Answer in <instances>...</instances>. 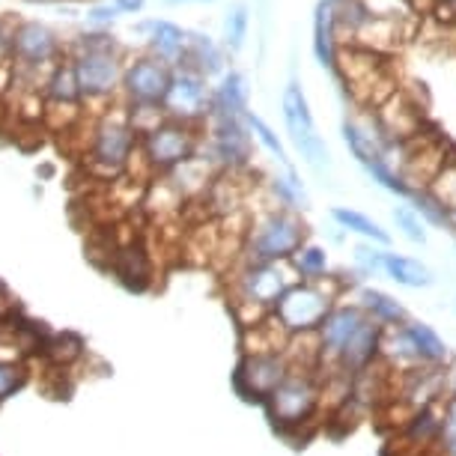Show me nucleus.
<instances>
[{
	"mask_svg": "<svg viewBox=\"0 0 456 456\" xmlns=\"http://www.w3.org/2000/svg\"><path fill=\"white\" fill-rule=\"evenodd\" d=\"M298 283V274L289 263H242L230 278V301L242 329L263 322L274 314L278 301L287 296L289 287Z\"/></svg>",
	"mask_w": 456,
	"mask_h": 456,
	"instance_id": "obj_1",
	"label": "nucleus"
},
{
	"mask_svg": "<svg viewBox=\"0 0 456 456\" xmlns=\"http://www.w3.org/2000/svg\"><path fill=\"white\" fill-rule=\"evenodd\" d=\"M325 406V379L320 370L292 367L287 379L274 388V394L263 403L272 427L281 436H301L316 420Z\"/></svg>",
	"mask_w": 456,
	"mask_h": 456,
	"instance_id": "obj_2",
	"label": "nucleus"
},
{
	"mask_svg": "<svg viewBox=\"0 0 456 456\" xmlns=\"http://www.w3.org/2000/svg\"><path fill=\"white\" fill-rule=\"evenodd\" d=\"M355 287V281H343L340 274H331L325 281H298L296 287L278 301L274 307V320L281 322V329L289 338H301V334H316L322 320L343 296H349V289Z\"/></svg>",
	"mask_w": 456,
	"mask_h": 456,
	"instance_id": "obj_3",
	"label": "nucleus"
},
{
	"mask_svg": "<svg viewBox=\"0 0 456 456\" xmlns=\"http://www.w3.org/2000/svg\"><path fill=\"white\" fill-rule=\"evenodd\" d=\"M307 242V224L298 212L269 206L248 224L242 236V263H289Z\"/></svg>",
	"mask_w": 456,
	"mask_h": 456,
	"instance_id": "obj_4",
	"label": "nucleus"
},
{
	"mask_svg": "<svg viewBox=\"0 0 456 456\" xmlns=\"http://www.w3.org/2000/svg\"><path fill=\"white\" fill-rule=\"evenodd\" d=\"M75 75H78V87L84 105L93 102H110L117 90H123L126 63L110 37H84L78 42V54L72 57Z\"/></svg>",
	"mask_w": 456,
	"mask_h": 456,
	"instance_id": "obj_5",
	"label": "nucleus"
},
{
	"mask_svg": "<svg viewBox=\"0 0 456 456\" xmlns=\"http://www.w3.org/2000/svg\"><path fill=\"white\" fill-rule=\"evenodd\" d=\"M137 150V134L132 128L128 108L117 105L102 110V117L90 128V161L105 176H117L132 165Z\"/></svg>",
	"mask_w": 456,
	"mask_h": 456,
	"instance_id": "obj_6",
	"label": "nucleus"
},
{
	"mask_svg": "<svg viewBox=\"0 0 456 456\" xmlns=\"http://www.w3.org/2000/svg\"><path fill=\"white\" fill-rule=\"evenodd\" d=\"M200 150V126L165 119L156 132L141 137V159L150 167V174L167 176L170 170L191 161Z\"/></svg>",
	"mask_w": 456,
	"mask_h": 456,
	"instance_id": "obj_7",
	"label": "nucleus"
},
{
	"mask_svg": "<svg viewBox=\"0 0 456 456\" xmlns=\"http://www.w3.org/2000/svg\"><path fill=\"white\" fill-rule=\"evenodd\" d=\"M281 110H283V123H287V132L296 143V150L301 152L305 165L322 174V170L331 167V156H329V146L316 132V123H314V114H311V105H307V96L301 90L298 81H289L283 87V96H281Z\"/></svg>",
	"mask_w": 456,
	"mask_h": 456,
	"instance_id": "obj_8",
	"label": "nucleus"
},
{
	"mask_svg": "<svg viewBox=\"0 0 456 456\" xmlns=\"http://www.w3.org/2000/svg\"><path fill=\"white\" fill-rule=\"evenodd\" d=\"M338 69L343 75V84H346L349 93L361 102V105H370V108L382 105L385 96L379 93V87L385 93H397L394 90L388 69H385L382 54L346 45V48H340V54H338Z\"/></svg>",
	"mask_w": 456,
	"mask_h": 456,
	"instance_id": "obj_9",
	"label": "nucleus"
},
{
	"mask_svg": "<svg viewBox=\"0 0 456 456\" xmlns=\"http://www.w3.org/2000/svg\"><path fill=\"white\" fill-rule=\"evenodd\" d=\"M292 370L287 349H269V352H242L233 373V388L239 397L248 403H263L272 397L274 388L287 379Z\"/></svg>",
	"mask_w": 456,
	"mask_h": 456,
	"instance_id": "obj_10",
	"label": "nucleus"
},
{
	"mask_svg": "<svg viewBox=\"0 0 456 456\" xmlns=\"http://www.w3.org/2000/svg\"><path fill=\"white\" fill-rule=\"evenodd\" d=\"M206 159L218 170H248L254 150L245 117H209Z\"/></svg>",
	"mask_w": 456,
	"mask_h": 456,
	"instance_id": "obj_11",
	"label": "nucleus"
},
{
	"mask_svg": "<svg viewBox=\"0 0 456 456\" xmlns=\"http://www.w3.org/2000/svg\"><path fill=\"white\" fill-rule=\"evenodd\" d=\"M364 322H367V314L361 311L349 296H343L338 305L331 307L329 316H325L320 325V331H316V340H320V373H334L343 349L349 346V340L361 331Z\"/></svg>",
	"mask_w": 456,
	"mask_h": 456,
	"instance_id": "obj_12",
	"label": "nucleus"
},
{
	"mask_svg": "<svg viewBox=\"0 0 456 456\" xmlns=\"http://www.w3.org/2000/svg\"><path fill=\"white\" fill-rule=\"evenodd\" d=\"M170 81H174V69L161 63L152 54L137 57L132 63H126L123 75V96L128 105H146V108H161L167 99Z\"/></svg>",
	"mask_w": 456,
	"mask_h": 456,
	"instance_id": "obj_13",
	"label": "nucleus"
},
{
	"mask_svg": "<svg viewBox=\"0 0 456 456\" xmlns=\"http://www.w3.org/2000/svg\"><path fill=\"white\" fill-rule=\"evenodd\" d=\"M60 60V39L57 33L39 21H21L12 30V63L21 72H39V69H54Z\"/></svg>",
	"mask_w": 456,
	"mask_h": 456,
	"instance_id": "obj_14",
	"label": "nucleus"
},
{
	"mask_svg": "<svg viewBox=\"0 0 456 456\" xmlns=\"http://www.w3.org/2000/svg\"><path fill=\"white\" fill-rule=\"evenodd\" d=\"M209 102H212V90L206 87L203 75L191 72V69H176L167 99L161 108H165L167 119L200 126V119L209 117Z\"/></svg>",
	"mask_w": 456,
	"mask_h": 456,
	"instance_id": "obj_15",
	"label": "nucleus"
},
{
	"mask_svg": "<svg viewBox=\"0 0 456 456\" xmlns=\"http://www.w3.org/2000/svg\"><path fill=\"white\" fill-rule=\"evenodd\" d=\"M343 143L352 152V159L358 161L361 167H370L376 161H385V152H388V137L382 134V128L376 126V119H358V117H346L340 126Z\"/></svg>",
	"mask_w": 456,
	"mask_h": 456,
	"instance_id": "obj_16",
	"label": "nucleus"
},
{
	"mask_svg": "<svg viewBox=\"0 0 456 456\" xmlns=\"http://www.w3.org/2000/svg\"><path fill=\"white\" fill-rule=\"evenodd\" d=\"M382 331H385L382 325L367 316V322L361 325V331L349 340V346L343 349L334 373L355 379L361 373H367V370H373L379 364V349H382ZM322 376H329V373H322Z\"/></svg>",
	"mask_w": 456,
	"mask_h": 456,
	"instance_id": "obj_17",
	"label": "nucleus"
},
{
	"mask_svg": "<svg viewBox=\"0 0 456 456\" xmlns=\"http://www.w3.org/2000/svg\"><path fill=\"white\" fill-rule=\"evenodd\" d=\"M349 298L355 301L370 320L382 325V329H400V325H406L411 320L406 305L397 296H391V292L379 287H370V283H355L349 289Z\"/></svg>",
	"mask_w": 456,
	"mask_h": 456,
	"instance_id": "obj_18",
	"label": "nucleus"
},
{
	"mask_svg": "<svg viewBox=\"0 0 456 456\" xmlns=\"http://www.w3.org/2000/svg\"><path fill=\"white\" fill-rule=\"evenodd\" d=\"M373 119L388 141H411V137H418V128H420V110L411 105L406 96H400V93L385 99L382 105L376 108Z\"/></svg>",
	"mask_w": 456,
	"mask_h": 456,
	"instance_id": "obj_19",
	"label": "nucleus"
},
{
	"mask_svg": "<svg viewBox=\"0 0 456 456\" xmlns=\"http://www.w3.org/2000/svg\"><path fill=\"white\" fill-rule=\"evenodd\" d=\"M406 37H409V28H403V24L370 19V15H364V19L358 21V28L349 33L346 45L373 51V54H388V51L400 48Z\"/></svg>",
	"mask_w": 456,
	"mask_h": 456,
	"instance_id": "obj_20",
	"label": "nucleus"
},
{
	"mask_svg": "<svg viewBox=\"0 0 456 456\" xmlns=\"http://www.w3.org/2000/svg\"><path fill=\"white\" fill-rule=\"evenodd\" d=\"M379 364L388 370L391 376H406L411 370L424 367L418 358V349L411 343L406 325L400 329H385L382 331V349H379Z\"/></svg>",
	"mask_w": 456,
	"mask_h": 456,
	"instance_id": "obj_21",
	"label": "nucleus"
},
{
	"mask_svg": "<svg viewBox=\"0 0 456 456\" xmlns=\"http://www.w3.org/2000/svg\"><path fill=\"white\" fill-rule=\"evenodd\" d=\"M338 4L322 0L314 12V57L322 69H338Z\"/></svg>",
	"mask_w": 456,
	"mask_h": 456,
	"instance_id": "obj_22",
	"label": "nucleus"
},
{
	"mask_svg": "<svg viewBox=\"0 0 456 456\" xmlns=\"http://www.w3.org/2000/svg\"><path fill=\"white\" fill-rule=\"evenodd\" d=\"M146 39H150V54L167 63L170 69H179L185 60V42L188 33H183V28H176L174 21H150L143 24Z\"/></svg>",
	"mask_w": 456,
	"mask_h": 456,
	"instance_id": "obj_23",
	"label": "nucleus"
},
{
	"mask_svg": "<svg viewBox=\"0 0 456 456\" xmlns=\"http://www.w3.org/2000/svg\"><path fill=\"white\" fill-rule=\"evenodd\" d=\"M382 274L403 289H429L436 283V274L427 263L415 260V256L397 254V251H385Z\"/></svg>",
	"mask_w": 456,
	"mask_h": 456,
	"instance_id": "obj_24",
	"label": "nucleus"
},
{
	"mask_svg": "<svg viewBox=\"0 0 456 456\" xmlns=\"http://www.w3.org/2000/svg\"><path fill=\"white\" fill-rule=\"evenodd\" d=\"M179 69H191V72L203 75V78H212V75L224 72V51L212 37L206 33H188L185 42V60Z\"/></svg>",
	"mask_w": 456,
	"mask_h": 456,
	"instance_id": "obj_25",
	"label": "nucleus"
},
{
	"mask_svg": "<svg viewBox=\"0 0 456 456\" xmlns=\"http://www.w3.org/2000/svg\"><path fill=\"white\" fill-rule=\"evenodd\" d=\"M248 81L239 72H227L212 90L209 117H245L248 114Z\"/></svg>",
	"mask_w": 456,
	"mask_h": 456,
	"instance_id": "obj_26",
	"label": "nucleus"
},
{
	"mask_svg": "<svg viewBox=\"0 0 456 456\" xmlns=\"http://www.w3.org/2000/svg\"><path fill=\"white\" fill-rule=\"evenodd\" d=\"M406 331H409L411 343H415L420 364L424 367H451V349H447V343L442 340V334H438L433 325L424 320H409Z\"/></svg>",
	"mask_w": 456,
	"mask_h": 456,
	"instance_id": "obj_27",
	"label": "nucleus"
},
{
	"mask_svg": "<svg viewBox=\"0 0 456 456\" xmlns=\"http://www.w3.org/2000/svg\"><path fill=\"white\" fill-rule=\"evenodd\" d=\"M403 438L415 447H429V444H442V403L438 406L418 409L403 420Z\"/></svg>",
	"mask_w": 456,
	"mask_h": 456,
	"instance_id": "obj_28",
	"label": "nucleus"
},
{
	"mask_svg": "<svg viewBox=\"0 0 456 456\" xmlns=\"http://www.w3.org/2000/svg\"><path fill=\"white\" fill-rule=\"evenodd\" d=\"M331 221L338 224L343 233H352V236H361V242H373L379 248H388L391 245V233L376 224L373 218H367L364 212L358 209H349V206H334L331 209Z\"/></svg>",
	"mask_w": 456,
	"mask_h": 456,
	"instance_id": "obj_29",
	"label": "nucleus"
},
{
	"mask_svg": "<svg viewBox=\"0 0 456 456\" xmlns=\"http://www.w3.org/2000/svg\"><path fill=\"white\" fill-rule=\"evenodd\" d=\"M42 93H45L48 105H84L78 75H75L72 60L57 63L54 69H51L45 84H42Z\"/></svg>",
	"mask_w": 456,
	"mask_h": 456,
	"instance_id": "obj_30",
	"label": "nucleus"
},
{
	"mask_svg": "<svg viewBox=\"0 0 456 456\" xmlns=\"http://www.w3.org/2000/svg\"><path fill=\"white\" fill-rule=\"evenodd\" d=\"M269 194H272L274 206H278V209H287V212H305L307 206H311L305 183H301L292 167L269 179Z\"/></svg>",
	"mask_w": 456,
	"mask_h": 456,
	"instance_id": "obj_31",
	"label": "nucleus"
},
{
	"mask_svg": "<svg viewBox=\"0 0 456 456\" xmlns=\"http://www.w3.org/2000/svg\"><path fill=\"white\" fill-rule=\"evenodd\" d=\"M292 272L298 274V281H325L331 278V260H329V251L316 242H305L292 254Z\"/></svg>",
	"mask_w": 456,
	"mask_h": 456,
	"instance_id": "obj_32",
	"label": "nucleus"
},
{
	"mask_svg": "<svg viewBox=\"0 0 456 456\" xmlns=\"http://www.w3.org/2000/svg\"><path fill=\"white\" fill-rule=\"evenodd\" d=\"M358 4L364 6V12L370 19L394 21V24H403V28L415 24V4H411V0H358Z\"/></svg>",
	"mask_w": 456,
	"mask_h": 456,
	"instance_id": "obj_33",
	"label": "nucleus"
},
{
	"mask_svg": "<svg viewBox=\"0 0 456 456\" xmlns=\"http://www.w3.org/2000/svg\"><path fill=\"white\" fill-rule=\"evenodd\" d=\"M409 206L420 215V221H424L427 227L451 230V212H447V206L438 200V197L429 191V188H420V191L411 194Z\"/></svg>",
	"mask_w": 456,
	"mask_h": 456,
	"instance_id": "obj_34",
	"label": "nucleus"
},
{
	"mask_svg": "<svg viewBox=\"0 0 456 456\" xmlns=\"http://www.w3.org/2000/svg\"><path fill=\"white\" fill-rule=\"evenodd\" d=\"M245 123H248V128H251V134L260 141L263 150L269 152L278 165H283V170H289L292 165H289V156H287V146L281 143V137L274 134V128L265 123L260 114H254V110H248V114H245Z\"/></svg>",
	"mask_w": 456,
	"mask_h": 456,
	"instance_id": "obj_35",
	"label": "nucleus"
},
{
	"mask_svg": "<svg viewBox=\"0 0 456 456\" xmlns=\"http://www.w3.org/2000/svg\"><path fill=\"white\" fill-rule=\"evenodd\" d=\"M385 251H388V248H379L373 242H358L355 248H352V274H355L361 283H364L367 278L382 274Z\"/></svg>",
	"mask_w": 456,
	"mask_h": 456,
	"instance_id": "obj_36",
	"label": "nucleus"
},
{
	"mask_svg": "<svg viewBox=\"0 0 456 456\" xmlns=\"http://www.w3.org/2000/svg\"><path fill=\"white\" fill-rule=\"evenodd\" d=\"M248 28H251V15H248L245 4H233L227 10V19H224V39H227L230 51H239L248 39Z\"/></svg>",
	"mask_w": 456,
	"mask_h": 456,
	"instance_id": "obj_37",
	"label": "nucleus"
},
{
	"mask_svg": "<svg viewBox=\"0 0 456 456\" xmlns=\"http://www.w3.org/2000/svg\"><path fill=\"white\" fill-rule=\"evenodd\" d=\"M394 218V227L400 230V236L406 239L411 245H427V224L420 221V215L411 209V206H397V209L391 212Z\"/></svg>",
	"mask_w": 456,
	"mask_h": 456,
	"instance_id": "obj_38",
	"label": "nucleus"
},
{
	"mask_svg": "<svg viewBox=\"0 0 456 456\" xmlns=\"http://www.w3.org/2000/svg\"><path fill=\"white\" fill-rule=\"evenodd\" d=\"M364 174L373 179L379 188H385V191H391V194H397V197H406V200H409V197L415 194L406 185V179L400 176V170L394 167V165H388V161H376V165L364 167Z\"/></svg>",
	"mask_w": 456,
	"mask_h": 456,
	"instance_id": "obj_39",
	"label": "nucleus"
},
{
	"mask_svg": "<svg viewBox=\"0 0 456 456\" xmlns=\"http://www.w3.org/2000/svg\"><path fill=\"white\" fill-rule=\"evenodd\" d=\"M117 274L119 281L128 283V287H141V283L150 278V263H146L143 251H137V248H128V251L119 254V263H117Z\"/></svg>",
	"mask_w": 456,
	"mask_h": 456,
	"instance_id": "obj_40",
	"label": "nucleus"
},
{
	"mask_svg": "<svg viewBox=\"0 0 456 456\" xmlns=\"http://www.w3.org/2000/svg\"><path fill=\"white\" fill-rule=\"evenodd\" d=\"M429 191L447 206V212L456 209V156H447L444 167L438 170V176L429 183Z\"/></svg>",
	"mask_w": 456,
	"mask_h": 456,
	"instance_id": "obj_41",
	"label": "nucleus"
},
{
	"mask_svg": "<svg viewBox=\"0 0 456 456\" xmlns=\"http://www.w3.org/2000/svg\"><path fill=\"white\" fill-rule=\"evenodd\" d=\"M442 451L447 447H456V397L447 394L442 400Z\"/></svg>",
	"mask_w": 456,
	"mask_h": 456,
	"instance_id": "obj_42",
	"label": "nucleus"
},
{
	"mask_svg": "<svg viewBox=\"0 0 456 456\" xmlns=\"http://www.w3.org/2000/svg\"><path fill=\"white\" fill-rule=\"evenodd\" d=\"M21 385H24L21 364H6V361H0V403H4L6 397H12Z\"/></svg>",
	"mask_w": 456,
	"mask_h": 456,
	"instance_id": "obj_43",
	"label": "nucleus"
},
{
	"mask_svg": "<svg viewBox=\"0 0 456 456\" xmlns=\"http://www.w3.org/2000/svg\"><path fill=\"white\" fill-rule=\"evenodd\" d=\"M119 10L114 4H96L93 10L87 12V21L90 24H96V28H105V24H110L114 21V15H117Z\"/></svg>",
	"mask_w": 456,
	"mask_h": 456,
	"instance_id": "obj_44",
	"label": "nucleus"
},
{
	"mask_svg": "<svg viewBox=\"0 0 456 456\" xmlns=\"http://www.w3.org/2000/svg\"><path fill=\"white\" fill-rule=\"evenodd\" d=\"M433 15L442 24H456V0H433Z\"/></svg>",
	"mask_w": 456,
	"mask_h": 456,
	"instance_id": "obj_45",
	"label": "nucleus"
},
{
	"mask_svg": "<svg viewBox=\"0 0 456 456\" xmlns=\"http://www.w3.org/2000/svg\"><path fill=\"white\" fill-rule=\"evenodd\" d=\"M114 6L119 12H137L143 6V0H114Z\"/></svg>",
	"mask_w": 456,
	"mask_h": 456,
	"instance_id": "obj_46",
	"label": "nucleus"
},
{
	"mask_svg": "<svg viewBox=\"0 0 456 456\" xmlns=\"http://www.w3.org/2000/svg\"><path fill=\"white\" fill-rule=\"evenodd\" d=\"M442 456H456V447H447V451H442Z\"/></svg>",
	"mask_w": 456,
	"mask_h": 456,
	"instance_id": "obj_47",
	"label": "nucleus"
},
{
	"mask_svg": "<svg viewBox=\"0 0 456 456\" xmlns=\"http://www.w3.org/2000/svg\"><path fill=\"white\" fill-rule=\"evenodd\" d=\"M451 230H456V209L451 212Z\"/></svg>",
	"mask_w": 456,
	"mask_h": 456,
	"instance_id": "obj_48",
	"label": "nucleus"
},
{
	"mask_svg": "<svg viewBox=\"0 0 456 456\" xmlns=\"http://www.w3.org/2000/svg\"><path fill=\"white\" fill-rule=\"evenodd\" d=\"M451 394H453V397H456V376L451 379Z\"/></svg>",
	"mask_w": 456,
	"mask_h": 456,
	"instance_id": "obj_49",
	"label": "nucleus"
},
{
	"mask_svg": "<svg viewBox=\"0 0 456 456\" xmlns=\"http://www.w3.org/2000/svg\"><path fill=\"white\" fill-rule=\"evenodd\" d=\"M331 4H340V0H331Z\"/></svg>",
	"mask_w": 456,
	"mask_h": 456,
	"instance_id": "obj_50",
	"label": "nucleus"
},
{
	"mask_svg": "<svg viewBox=\"0 0 456 456\" xmlns=\"http://www.w3.org/2000/svg\"><path fill=\"white\" fill-rule=\"evenodd\" d=\"M453 307H456V301H453Z\"/></svg>",
	"mask_w": 456,
	"mask_h": 456,
	"instance_id": "obj_51",
	"label": "nucleus"
},
{
	"mask_svg": "<svg viewBox=\"0 0 456 456\" xmlns=\"http://www.w3.org/2000/svg\"><path fill=\"white\" fill-rule=\"evenodd\" d=\"M209 4H212V0H209Z\"/></svg>",
	"mask_w": 456,
	"mask_h": 456,
	"instance_id": "obj_52",
	"label": "nucleus"
}]
</instances>
